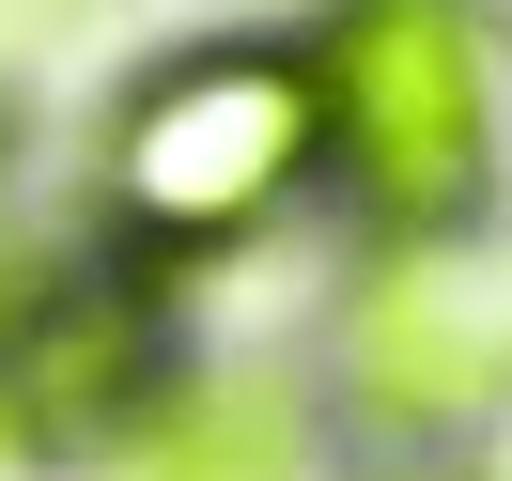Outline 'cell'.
I'll use <instances>...</instances> for the list:
<instances>
[{"instance_id":"6","label":"cell","mask_w":512,"mask_h":481,"mask_svg":"<svg viewBox=\"0 0 512 481\" xmlns=\"http://www.w3.org/2000/svg\"><path fill=\"white\" fill-rule=\"evenodd\" d=\"M47 280V249H32V202H16V125H0V311Z\"/></svg>"},{"instance_id":"3","label":"cell","mask_w":512,"mask_h":481,"mask_svg":"<svg viewBox=\"0 0 512 481\" xmlns=\"http://www.w3.org/2000/svg\"><path fill=\"white\" fill-rule=\"evenodd\" d=\"M342 404L373 435H466L512 404V280L466 233H388L342 295Z\"/></svg>"},{"instance_id":"4","label":"cell","mask_w":512,"mask_h":481,"mask_svg":"<svg viewBox=\"0 0 512 481\" xmlns=\"http://www.w3.org/2000/svg\"><path fill=\"white\" fill-rule=\"evenodd\" d=\"M171 388V326H156V264H47L0 311V450L16 466H94L140 404Z\"/></svg>"},{"instance_id":"1","label":"cell","mask_w":512,"mask_h":481,"mask_svg":"<svg viewBox=\"0 0 512 481\" xmlns=\"http://www.w3.org/2000/svg\"><path fill=\"white\" fill-rule=\"evenodd\" d=\"M326 171V109L295 47H187L156 63L94 140V218L125 264H218Z\"/></svg>"},{"instance_id":"5","label":"cell","mask_w":512,"mask_h":481,"mask_svg":"<svg viewBox=\"0 0 512 481\" xmlns=\"http://www.w3.org/2000/svg\"><path fill=\"white\" fill-rule=\"evenodd\" d=\"M94 466L109 481H311V419L280 373H171Z\"/></svg>"},{"instance_id":"2","label":"cell","mask_w":512,"mask_h":481,"mask_svg":"<svg viewBox=\"0 0 512 481\" xmlns=\"http://www.w3.org/2000/svg\"><path fill=\"white\" fill-rule=\"evenodd\" d=\"M326 171L373 233H450L497 187V16L481 0H326L311 16Z\"/></svg>"}]
</instances>
